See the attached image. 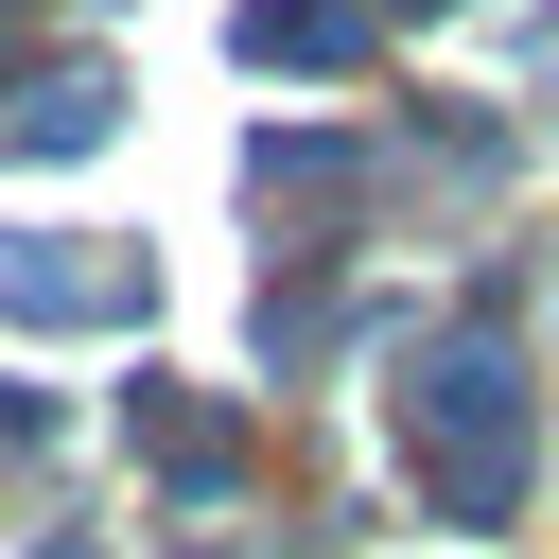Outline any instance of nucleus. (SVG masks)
Wrapping results in <instances>:
<instances>
[{
  "instance_id": "1",
  "label": "nucleus",
  "mask_w": 559,
  "mask_h": 559,
  "mask_svg": "<svg viewBox=\"0 0 559 559\" xmlns=\"http://www.w3.org/2000/svg\"><path fill=\"white\" fill-rule=\"evenodd\" d=\"M402 437H419V472H437V507H454V524H489V507H507V472H524V402H507V367H489V349H454L437 384H402Z\"/></svg>"
},
{
  "instance_id": "2",
  "label": "nucleus",
  "mask_w": 559,
  "mask_h": 559,
  "mask_svg": "<svg viewBox=\"0 0 559 559\" xmlns=\"http://www.w3.org/2000/svg\"><path fill=\"white\" fill-rule=\"evenodd\" d=\"M245 35H262V52H297V70H332V52H349V17H332V0H262Z\"/></svg>"
}]
</instances>
